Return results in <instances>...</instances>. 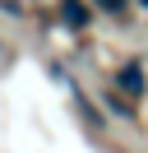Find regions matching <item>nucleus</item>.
Masks as SVG:
<instances>
[{
    "label": "nucleus",
    "instance_id": "f257e3e1",
    "mask_svg": "<svg viewBox=\"0 0 148 153\" xmlns=\"http://www.w3.org/2000/svg\"><path fill=\"white\" fill-rule=\"evenodd\" d=\"M102 10H120V5H125V0H97Z\"/></svg>",
    "mask_w": 148,
    "mask_h": 153
}]
</instances>
